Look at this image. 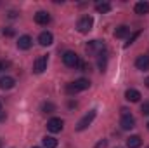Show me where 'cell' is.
<instances>
[{
  "label": "cell",
  "mask_w": 149,
  "mask_h": 148,
  "mask_svg": "<svg viewBox=\"0 0 149 148\" xmlns=\"http://www.w3.org/2000/svg\"><path fill=\"white\" fill-rule=\"evenodd\" d=\"M92 26H94V18H90V16H83L78 21V25H76V28H78L80 33H88L92 30Z\"/></svg>",
  "instance_id": "4"
},
{
  "label": "cell",
  "mask_w": 149,
  "mask_h": 148,
  "mask_svg": "<svg viewBox=\"0 0 149 148\" xmlns=\"http://www.w3.org/2000/svg\"><path fill=\"white\" fill-rule=\"evenodd\" d=\"M2 66H3V65H2V61H0V70H2Z\"/></svg>",
  "instance_id": "27"
},
{
  "label": "cell",
  "mask_w": 149,
  "mask_h": 148,
  "mask_svg": "<svg viewBox=\"0 0 149 148\" xmlns=\"http://www.w3.org/2000/svg\"><path fill=\"white\" fill-rule=\"evenodd\" d=\"M95 115H97V111H95V110H90L88 113H85V115L78 120V124H76V131H85V129L94 122Z\"/></svg>",
  "instance_id": "2"
},
{
  "label": "cell",
  "mask_w": 149,
  "mask_h": 148,
  "mask_svg": "<svg viewBox=\"0 0 149 148\" xmlns=\"http://www.w3.org/2000/svg\"><path fill=\"white\" fill-rule=\"evenodd\" d=\"M134 11H135V14H139V16L149 14V2H137V4L134 5Z\"/></svg>",
  "instance_id": "13"
},
{
  "label": "cell",
  "mask_w": 149,
  "mask_h": 148,
  "mask_svg": "<svg viewBox=\"0 0 149 148\" xmlns=\"http://www.w3.org/2000/svg\"><path fill=\"white\" fill-rule=\"evenodd\" d=\"M31 45H33V38L30 35H21L17 40V49H21V51H28Z\"/></svg>",
  "instance_id": "9"
},
{
  "label": "cell",
  "mask_w": 149,
  "mask_h": 148,
  "mask_svg": "<svg viewBox=\"0 0 149 148\" xmlns=\"http://www.w3.org/2000/svg\"><path fill=\"white\" fill-rule=\"evenodd\" d=\"M135 66L137 70H142V72H148L149 70V56L148 54H142L135 59Z\"/></svg>",
  "instance_id": "10"
},
{
  "label": "cell",
  "mask_w": 149,
  "mask_h": 148,
  "mask_svg": "<svg viewBox=\"0 0 149 148\" xmlns=\"http://www.w3.org/2000/svg\"><path fill=\"white\" fill-rule=\"evenodd\" d=\"M47 65H49V56H38L33 63V72L35 73H43L47 70Z\"/></svg>",
  "instance_id": "6"
},
{
  "label": "cell",
  "mask_w": 149,
  "mask_h": 148,
  "mask_svg": "<svg viewBox=\"0 0 149 148\" xmlns=\"http://www.w3.org/2000/svg\"><path fill=\"white\" fill-rule=\"evenodd\" d=\"M104 49H106V45H104L102 40H90V42L87 44V51H88L90 54H95V56H101Z\"/></svg>",
  "instance_id": "5"
},
{
  "label": "cell",
  "mask_w": 149,
  "mask_h": 148,
  "mask_svg": "<svg viewBox=\"0 0 149 148\" xmlns=\"http://www.w3.org/2000/svg\"><path fill=\"white\" fill-rule=\"evenodd\" d=\"M88 87H90V82L87 78H78V80H74V82L66 85V92L68 94H76V92H81V91H85Z\"/></svg>",
  "instance_id": "1"
},
{
  "label": "cell",
  "mask_w": 149,
  "mask_h": 148,
  "mask_svg": "<svg viewBox=\"0 0 149 148\" xmlns=\"http://www.w3.org/2000/svg\"><path fill=\"white\" fill-rule=\"evenodd\" d=\"M141 33H142V32H141V30H137V32H135V33H134V35H132V37L128 38V42H127V44H125V47H130V45H132V44H134V42H135V40H137V38L141 37Z\"/></svg>",
  "instance_id": "20"
},
{
  "label": "cell",
  "mask_w": 149,
  "mask_h": 148,
  "mask_svg": "<svg viewBox=\"0 0 149 148\" xmlns=\"http://www.w3.org/2000/svg\"><path fill=\"white\" fill-rule=\"evenodd\" d=\"M52 42H54V35H52L50 32H42V33L38 35V44L43 45V47L52 45Z\"/></svg>",
  "instance_id": "11"
},
{
  "label": "cell",
  "mask_w": 149,
  "mask_h": 148,
  "mask_svg": "<svg viewBox=\"0 0 149 148\" xmlns=\"http://www.w3.org/2000/svg\"><path fill=\"white\" fill-rule=\"evenodd\" d=\"M106 145H108V141H106V140H102V141H99V143L95 145V148H106Z\"/></svg>",
  "instance_id": "24"
},
{
  "label": "cell",
  "mask_w": 149,
  "mask_h": 148,
  "mask_svg": "<svg viewBox=\"0 0 149 148\" xmlns=\"http://www.w3.org/2000/svg\"><path fill=\"white\" fill-rule=\"evenodd\" d=\"M148 148H149V147H148Z\"/></svg>",
  "instance_id": "30"
},
{
  "label": "cell",
  "mask_w": 149,
  "mask_h": 148,
  "mask_svg": "<svg viewBox=\"0 0 149 148\" xmlns=\"http://www.w3.org/2000/svg\"><path fill=\"white\" fill-rule=\"evenodd\" d=\"M42 143H43V148H57V140L54 136H43Z\"/></svg>",
  "instance_id": "18"
},
{
  "label": "cell",
  "mask_w": 149,
  "mask_h": 148,
  "mask_svg": "<svg viewBox=\"0 0 149 148\" xmlns=\"http://www.w3.org/2000/svg\"><path fill=\"white\" fill-rule=\"evenodd\" d=\"M144 84H146V87H149V77L146 78V80H144Z\"/></svg>",
  "instance_id": "25"
},
{
  "label": "cell",
  "mask_w": 149,
  "mask_h": 148,
  "mask_svg": "<svg viewBox=\"0 0 149 148\" xmlns=\"http://www.w3.org/2000/svg\"><path fill=\"white\" fill-rule=\"evenodd\" d=\"M128 33H130V28H128L127 25H120V26L114 30V37L116 38H125Z\"/></svg>",
  "instance_id": "16"
},
{
  "label": "cell",
  "mask_w": 149,
  "mask_h": 148,
  "mask_svg": "<svg viewBox=\"0 0 149 148\" xmlns=\"http://www.w3.org/2000/svg\"><path fill=\"white\" fill-rule=\"evenodd\" d=\"M148 129H149V122H148Z\"/></svg>",
  "instance_id": "28"
},
{
  "label": "cell",
  "mask_w": 149,
  "mask_h": 148,
  "mask_svg": "<svg viewBox=\"0 0 149 148\" xmlns=\"http://www.w3.org/2000/svg\"><path fill=\"white\" fill-rule=\"evenodd\" d=\"M54 110H56V106H54L52 103H43V105H42V111H43V113H52Z\"/></svg>",
  "instance_id": "21"
},
{
  "label": "cell",
  "mask_w": 149,
  "mask_h": 148,
  "mask_svg": "<svg viewBox=\"0 0 149 148\" xmlns=\"http://www.w3.org/2000/svg\"><path fill=\"white\" fill-rule=\"evenodd\" d=\"M35 23L37 25H49L50 23V14L45 11H38L35 14Z\"/></svg>",
  "instance_id": "12"
},
{
  "label": "cell",
  "mask_w": 149,
  "mask_h": 148,
  "mask_svg": "<svg viewBox=\"0 0 149 148\" xmlns=\"http://www.w3.org/2000/svg\"><path fill=\"white\" fill-rule=\"evenodd\" d=\"M141 111H142L144 115H149V101H146V103L141 106Z\"/></svg>",
  "instance_id": "22"
},
{
  "label": "cell",
  "mask_w": 149,
  "mask_h": 148,
  "mask_svg": "<svg viewBox=\"0 0 149 148\" xmlns=\"http://www.w3.org/2000/svg\"><path fill=\"white\" fill-rule=\"evenodd\" d=\"M95 11L101 12V14H106V12L111 11V4L109 2H99V4H95Z\"/></svg>",
  "instance_id": "19"
},
{
  "label": "cell",
  "mask_w": 149,
  "mask_h": 148,
  "mask_svg": "<svg viewBox=\"0 0 149 148\" xmlns=\"http://www.w3.org/2000/svg\"><path fill=\"white\" fill-rule=\"evenodd\" d=\"M0 118H3V113H2V103H0Z\"/></svg>",
  "instance_id": "26"
},
{
  "label": "cell",
  "mask_w": 149,
  "mask_h": 148,
  "mask_svg": "<svg viewBox=\"0 0 149 148\" xmlns=\"http://www.w3.org/2000/svg\"><path fill=\"white\" fill-rule=\"evenodd\" d=\"M125 98H127V101H130V103H137V101L141 99V92H139L137 89H127Z\"/></svg>",
  "instance_id": "14"
},
{
  "label": "cell",
  "mask_w": 149,
  "mask_h": 148,
  "mask_svg": "<svg viewBox=\"0 0 149 148\" xmlns=\"http://www.w3.org/2000/svg\"><path fill=\"white\" fill-rule=\"evenodd\" d=\"M120 125H121V129L130 131V129H134V127H135V118H134L132 115H123V117H121V120H120Z\"/></svg>",
  "instance_id": "8"
},
{
  "label": "cell",
  "mask_w": 149,
  "mask_h": 148,
  "mask_svg": "<svg viewBox=\"0 0 149 148\" xmlns=\"http://www.w3.org/2000/svg\"><path fill=\"white\" fill-rule=\"evenodd\" d=\"M33 148H38V147H33Z\"/></svg>",
  "instance_id": "29"
},
{
  "label": "cell",
  "mask_w": 149,
  "mask_h": 148,
  "mask_svg": "<svg viewBox=\"0 0 149 148\" xmlns=\"http://www.w3.org/2000/svg\"><path fill=\"white\" fill-rule=\"evenodd\" d=\"M63 63H64L66 66H70V68H78L80 58H78V54L73 52V51H66V52L63 54Z\"/></svg>",
  "instance_id": "3"
},
{
  "label": "cell",
  "mask_w": 149,
  "mask_h": 148,
  "mask_svg": "<svg viewBox=\"0 0 149 148\" xmlns=\"http://www.w3.org/2000/svg\"><path fill=\"white\" fill-rule=\"evenodd\" d=\"M141 145H142L141 136H130V138L127 140V147L128 148H141Z\"/></svg>",
  "instance_id": "17"
},
{
  "label": "cell",
  "mask_w": 149,
  "mask_h": 148,
  "mask_svg": "<svg viewBox=\"0 0 149 148\" xmlns=\"http://www.w3.org/2000/svg\"><path fill=\"white\" fill-rule=\"evenodd\" d=\"M3 35H7V37H12V35H14V30H12V28H7V30H3Z\"/></svg>",
  "instance_id": "23"
},
{
  "label": "cell",
  "mask_w": 149,
  "mask_h": 148,
  "mask_svg": "<svg viewBox=\"0 0 149 148\" xmlns=\"http://www.w3.org/2000/svg\"><path fill=\"white\" fill-rule=\"evenodd\" d=\"M63 127H64V120L59 118V117H54V118H50V120L47 122V129H49L50 132H61Z\"/></svg>",
  "instance_id": "7"
},
{
  "label": "cell",
  "mask_w": 149,
  "mask_h": 148,
  "mask_svg": "<svg viewBox=\"0 0 149 148\" xmlns=\"http://www.w3.org/2000/svg\"><path fill=\"white\" fill-rule=\"evenodd\" d=\"M14 85H16V80H14L12 77H2V78H0V89L9 91V89H12Z\"/></svg>",
  "instance_id": "15"
}]
</instances>
